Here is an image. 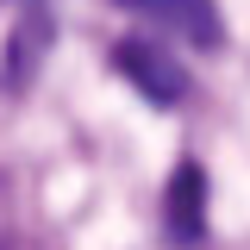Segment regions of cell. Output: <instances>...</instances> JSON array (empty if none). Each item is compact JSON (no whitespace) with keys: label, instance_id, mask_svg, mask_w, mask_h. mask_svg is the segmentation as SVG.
<instances>
[{"label":"cell","instance_id":"6da1fadb","mask_svg":"<svg viewBox=\"0 0 250 250\" xmlns=\"http://www.w3.org/2000/svg\"><path fill=\"white\" fill-rule=\"evenodd\" d=\"M163 231H169V244H182V250L207 238V169L194 156H182L169 188H163Z\"/></svg>","mask_w":250,"mask_h":250},{"label":"cell","instance_id":"7a4b0ae2","mask_svg":"<svg viewBox=\"0 0 250 250\" xmlns=\"http://www.w3.org/2000/svg\"><path fill=\"white\" fill-rule=\"evenodd\" d=\"M113 69H119L131 88H144L156 106H175V100L188 94V75L169 62V50H156V44H144V38H125V44H113Z\"/></svg>","mask_w":250,"mask_h":250},{"label":"cell","instance_id":"3957f363","mask_svg":"<svg viewBox=\"0 0 250 250\" xmlns=\"http://www.w3.org/2000/svg\"><path fill=\"white\" fill-rule=\"evenodd\" d=\"M113 6H138V13H188V31L200 44H213L219 31L207 25V0H113Z\"/></svg>","mask_w":250,"mask_h":250}]
</instances>
